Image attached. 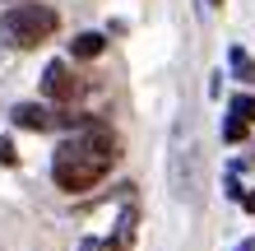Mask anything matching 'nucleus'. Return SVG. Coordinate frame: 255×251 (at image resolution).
Listing matches in <instances>:
<instances>
[{
	"label": "nucleus",
	"instance_id": "1",
	"mask_svg": "<svg viewBox=\"0 0 255 251\" xmlns=\"http://www.w3.org/2000/svg\"><path fill=\"white\" fill-rule=\"evenodd\" d=\"M121 144H116V135L102 121H84L74 135L56 149V163H51V177H56V186L70 191V196H79V191L88 186H98L102 177L112 172V163L121 154Z\"/></svg>",
	"mask_w": 255,
	"mask_h": 251
},
{
	"label": "nucleus",
	"instance_id": "2",
	"mask_svg": "<svg viewBox=\"0 0 255 251\" xmlns=\"http://www.w3.org/2000/svg\"><path fill=\"white\" fill-rule=\"evenodd\" d=\"M56 28H61V14L51 5H14V9L0 14V37H5L9 47H37Z\"/></svg>",
	"mask_w": 255,
	"mask_h": 251
},
{
	"label": "nucleus",
	"instance_id": "3",
	"mask_svg": "<svg viewBox=\"0 0 255 251\" xmlns=\"http://www.w3.org/2000/svg\"><path fill=\"white\" fill-rule=\"evenodd\" d=\"M42 93H47L51 102H74V98L84 93V79L74 75L65 61H51L47 70H42Z\"/></svg>",
	"mask_w": 255,
	"mask_h": 251
},
{
	"label": "nucleus",
	"instance_id": "4",
	"mask_svg": "<svg viewBox=\"0 0 255 251\" xmlns=\"http://www.w3.org/2000/svg\"><path fill=\"white\" fill-rule=\"evenodd\" d=\"M9 116H14V126H19V130H51L56 126V116L47 107H37V102H19Z\"/></svg>",
	"mask_w": 255,
	"mask_h": 251
},
{
	"label": "nucleus",
	"instance_id": "5",
	"mask_svg": "<svg viewBox=\"0 0 255 251\" xmlns=\"http://www.w3.org/2000/svg\"><path fill=\"white\" fill-rule=\"evenodd\" d=\"M102 47H107V37H102V33H79V37L70 42V51L79 56V61H88V56H102Z\"/></svg>",
	"mask_w": 255,
	"mask_h": 251
},
{
	"label": "nucleus",
	"instance_id": "6",
	"mask_svg": "<svg viewBox=\"0 0 255 251\" xmlns=\"http://www.w3.org/2000/svg\"><path fill=\"white\" fill-rule=\"evenodd\" d=\"M228 61H232V75L242 79V84H255V61H251L242 47H232V51H228Z\"/></svg>",
	"mask_w": 255,
	"mask_h": 251
},
{
	"label": "nucleus",
	"instance_id": "7",
	"mask_svg": "<svg viewBox=\"0 0 255 251\" xmlns=\"http://www.w3.org/2000/svg\"><path fill=\"white\" fill-rule=\"evenodd\" d=\"M228 116H237L242 126H251V121H255V98H251V93H237L232 107H228Z\"/></svg>",
	"mask_w": 255,
	"mask_h": 251
},
{
	"label": "nucleus",
	"instance_id": "8",
	"mask_svg": "<svg viewBox=\"0 0 255 251\" xmlns=\"http://www.w3.org/2000/svg\"><path fill=\"white\" fill-rule=\"evenodd\" d=\"M223 140H228V144H237V140H246V126L237 121V116H228V126H223Z\"/></svg>",
	"mask_w": 255,
	"mask_h": 251
},
{
	"label": "nucleus",
	"instance_id": "9",
	"mask_svg": "<svg viewBox=\"0 0 255 251\" xmlns=\"http://www.w3.org/2000/svg\"><path fill=\"white\" fill-rule=\"evenodd\" d=\"M0 163H5V168H14V163H19V154H14V144H9L5 135H0Z\"/></svg>",
	"mask_w": 255,
	"mask_h": 251
},
{
	"label": "nucleus",
	"instance_id": "10",
	"mask_svg": "<svg viewBox=\"0 0 255 251\" xmlns=\"http://www.w3.org/2000/svg\"><path fill=\"white\" fill-rule=\"evenodd\" d=\"M242 251H255V238H251V242H246V247H242Z\"/></svg>",
	"mask_w": 255,
	"mask_h": 251
},
{
	"label": "nucleus",
	"instance_id": "11",
	"mask_svg": "<svg viewBox=\"0 0 255 251\" xmlns=\"http://www.w3.org/2000/svg\"><path fill=\"white\" fill-rule=\"evenodd\" d=\"M209 5H214V9H218V5H223V0H209Z\"/></svg>",
	"mask_w": 255,
	"mask_h": 251
}]
</instances>
